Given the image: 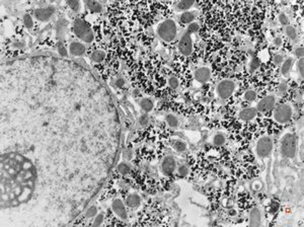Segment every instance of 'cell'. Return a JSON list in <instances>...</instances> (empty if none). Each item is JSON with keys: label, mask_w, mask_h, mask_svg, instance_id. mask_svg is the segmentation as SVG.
Masks as SVG:
<instances>
[{"label": "cell", "mask_w": 304, "mask_h": 227, "mask_svg": "<svg viewBox=\"0 0 304 227\" xmlns=\"http://www.w3.org/2000/svg\"><path fill=\"white\" fill-rule=\"evenodd\" d=\"M199 31V24L196 23H192L191 24H189V27L187 31H189V34H193V33H196V31Z\"/></svg>", "instance_id": "1f68e13d"}, {"label": "cell", "mask_w": 304, "mask_h": 227, "mask_svg": "<svg viewBox=\"0 0 304 227\" xmlns=\"http://www.w3.org/2000/svg\"><path fill=\"white\" fill-rule=\"evenodd\" d=\"M286 35H287L291 40H295L296 37H297V31H296V30L293 27L288 26L286 27Z\"/></svg>", "instance_id": "d4e9b609"}, {"label": "cell", "mask_w": 304, "mask_h": 227, "mask_svg": "<svg viewBox=\"0 0 304 227\" xmlns=\"http://www.w3.org/2000/svg\"><path fill=\"white\" fill-rule=\"evenodd\" d=\"M169 85L171 88H177L178 86V81L176 77H171L169 78Z\"/></svg>", "instance_id": "74e56055"}, {"label": "cell", "mask_w": 304, "mask_h": 227, "mask_svg": "<svg viewBox=\"0 0 304 227\" xmlns=\"http://www.w3.org/2000/svg\"><path fill=\"white\" fill-rule=\"evenodd\" d=\"M73 30L75 35H77L80 40L84 41L85 43H91L94 41V33L90 30V27L87 26L86 23L80 19H76L73 24Z\"/></svg>", "instance_id": "3957f363"}, {"label": "cell", "mask_w": 304, "mask_h": 227, "mask_svg": "<svg viewBox=\"0 0 304 227\" xmlns=\"http://www.w3.org/2000/svg\"><path fill=\"white\" fill-rule=\"evenodd\" d=\"M85 4H86V6L92 12H99L102 10L101 3H98V1H86Z\"/></svg>", "instance_id": "ac0fdd59"}, {"label": "cell", "mask_w": 304, "mask_h": 227, "mask_svg": "<svg viewBox=\"0 0 304 227\" xmlns=\"http://www.w3.org/2000/svg\"><path fill=\"white\" fill-rule=\"evenodd\" d=\"M116 83H117V86L118 87H122L125 84V81H124L123 78H118V80H117Z\"/></svg>", "instance_id": "7bdbcfd3"}, {"label": "cell", "mask_w": 304, "mask_h": 227, "mask_svg": "<svg viewBox=\"0 0 304 227\" xmlns=\"http://www.w3.org/2000/svg\"><path fill=\"white\" fill-rule=\"evenodd\" d=\"M297 150V139L292 133L286 134L281 142V154L286 158L294 157Z\"/></svg>", "instance_id": "6da1fadb"}, {"label": "cell", "mask_w": 304, "mask_h": 227, "mask_svg": "<svg viewBox=\"0 0 304 227\" xmlns=\"http://www.w3.org/2000/svg\"><path fill=\"white\" fill-rule=\"evenodd\" d=\"M292 63H293V60L292 59H287L286 61H284L283 65H282V68H281V72L284 74V75H287L289 73V71L291 70V67H292Z\"/></svg>", "instance_id": "44dd1931"}, {"label": "cell", "mask_w": 304, "mask_h": 227, "mask_svg": "<svg viewBox=\"0 0 304 227\" xmlns=\"http://www.w3.org/2000/svg\"><path fill=\"white\" fill-rule=\"evenodd\" d=\"M273 149V142L269 137H263L256 143V153L260 157L268 156Z\"/></svg>", "instance_id": "5b68a950"}, {"label": "cell", "mask_w": 304, "mask_h": 227, "mask_svg": "<svg viewBox=\"0 0 304 227\" xmlns=\"http://www.w3.org/2000/svg\"><path fill=\"white\" fill-rule=\"evenodd\" d=\"M67 4L70 6V8L74 11H78L80 8V3L78 1H68Z\"/></svg>", "instance_id": "4dcf8cb0"}, {"label": "cell", "mask_w": 304, "mask_h": 227, "mask_svg": "<svg viewBox=\"0 0 304 227\" xmlns=\"http://www.w3.org/2000/svg\"><path fill=\"white\" fill-rule=\"evenodd\" d=\"M118 170L122 175H127V173L130 171V166H129L127 163H121L118 166Z\"/></svg>", "instance_id": "83f0119b"}, {"label": "cell", "mask_w": 304, "mask_h": 227, "mask_svg": "<svg viewBox=\"0 0 304 227\" xmlns=\"http://www.w3.org/2000/svg\"><path fill=\"white\" fill-rule=\"evenodd\" d=\"M194 5V1H180L177 3V9L181 10V11H185V10H188L189 8Z\"/></svg>", "instance_id": "7402d4cb"}, {"label": "cell", "mask_w": 304, "mask_h": 227, "mask_svg": "<svg viewBox=\"0 0 304 227\" xmlns=\"http://www.w3.org/2000/svg\"><path fill=\"white\" fill-rule=\"evenodd\" d=\"M235 84L231 80H223L217 85V93L221 98H227L233 93Z\"/></svg>", "instance_id": "8992f818"}, {"label": "cell", "mask_w": 304, "mask_h": 227, "mask_svg": "<svg viewBox=\"0 0 304 227\" xmlns=\"http://www.w3.org/2000/svg\"><path fill=\"white\" fill-rule=\"evenodd\" d=\"M166 123L169 124V126L174 128V127H177V125H178V120L174 116L169 115V116L166 117Z\"/></svg>", "instance_id": "484cf974"}, {"label": "cell", "mask_w": 304, "mask_h": 227, "mask_svg": "<svg viewBox=\"0 0 304 227\" xmlns=\"http://www.w3.org/2000/svg\"><path fill=\"white\" fill-rule=\"evenodd\" d=\"M23 23L24 24H26V27H28V28H31V27H33V19H31V16L30 15V14H26V15L23 16Z\"/></svg>", "instance_id": "f546056e"}, {"label": "cell", "mask_w": 304, "mask_h": 227, "mask_svg": "<svg viewBox=\"0 0 304 227\" xmlns=\"http://www.w3.org/2000/svg\"><path fill=\"white\" fill-rule=\"evenodd\" d=\"M126 203L128 205V207L130 208H136L138 207L141 203V199L139 197V195L137 194H131L127 197Z\"/></svg>", "instance_id": "2e32d148"}, {"label": "cell", "mask_w": 304, "mask_h": 227, "mask_svg": "<svg viewBox=\"0 0 304 227\" xmlns=\"http://www.w3.org/2000/svg\"><path fill=\"white\" fill-rule=\"evenodd\" d=\"M260 212L257 208L252 209L249 214V225L250 226H260Z\"/></svg>", "instance_id": "9a60e30c"}, {"label": "cell", "mask_w": 304, "mask_h": 227, "mask_svg": "<svg viewBox=\"0 0 304 227\" xmlns=\"http://www.w3.org/2000/svg\"><path fill=\"white\" fill-rule=\"evenodd\" d=\"M282 62H283V56L282 55L274 56V63L276 64V65H280V64H282Z\"/></svg>", "instance_id": "f35d334b"}, {"label": "cell", "mask_w": 304, "mask_h": 227, "mask_svg": "<svg viewBox=\"0 0 304 227\" xmlns=\"http://www.w3.org/2000/svg\"><path fill=\"white\" fill-rule=\"evenodd\" d=\"M177 24L173 20L171 19H166L162 21L159 24L158 28H157V33L158 35L165 42H170L173 41L177 35Z\"/></svg>", "instance_id": "7a4b0ae2"}, {"label": "cell", "mask_w": 304, "mask_h": 227, "mask_svg": "<svg viewBox=\"0 0 304 227\" xmlns=\"http://www.w3.org/2000/svg\"><path fill=\"white\" fill-rule=\"evenodd\" d=\"M213 143H214V145H216V146H221V145H223L225 143V137L222 134L215 135V137H214V139H213Z\"/></svg>", "instance_id": "cb8c5ba5"}, {"label": "cell", "mask_w": 304, "mask_h": 227, "mask_svg": "<svg viewBox=\"0 0 304 227\" xmlns=\"http://www.w3.org/2000/svg\"><path fill=\"white\" fill-rule=\"evenodd\" d=\"M173 147H174V149H176L177 151H178V152H182V151H185V149H187V144H185L184 141L177 140V141L174 142Z\"/></svg>", "instance_id": "603a6c76"}, {"label": "cell", "mask_w": 304, "mask_h": 227, "mask_svg": "<svg viewBox=\"0 0 304 227\" xmlns=\"http://www.w3.org/2000/svg\"><path fill=\"white\" fill-rule=\"evenodd\" d=\"M210 76H211V73H210V70L206 67H201V68L197 69L195 71V78L197 81L201 83H205L207 82L209 79H210Z\"/></svg>", "instance_id": "7c38bea8"}, {"label": "cell", "mask_w": 304, "mask_h": 227, "mask_svg": "<svg viewBox=\"0 0 304 227\" xmlns=\"http://www.w3.org/2000/svg\"><path fill=\"white\" fill-rule=\"evenodd\" d=\"M257 67H259V60H257L256 58H255L252 61V66H250V68H252V70H255L256 69Z\"/></svg>", "instance_id": "b9f144b4"}, {"label": "cell", "mask_w": 304, "mask_h": 227, "mask_svg": "<svg viewBox=\"0 0 304 227\" xmlns=\"http://www.w3.org/2000/svg\"><path fill=\"white\" fill-rule=\"evenodd\" d=\"M96 214H98V208H96L95 206H91V207H89V208L87 209L86 213H85L86 217H88V218L94 217V216H95Z\"/></svg>", "instance_id": "f1b7e54d"}, {"label": "cell", "mask_w": 304, "mask_h": 227, "mask_svg": "<svg viewBox=\"0 0 304 227\" xmlns=\"http://www.w3.org/2000/svg\"><path fill=\"white\" fill-rule=\"evenodd\" d=\"M112 208H113L114 212L116 213V215L118 217H120L122 220H126L128 218V213H127L126 208H125V205L120 199L114 200Z\"/></svg>", "instance_id": "ba28073f"}, {"label": "cell", "mask_w": 304, "mask_h": 227, "mask_svg": "<svg viewBox=\"0 0 304 227\" xmlns=\"http://www.w3.org/2000/svg\"><path fill=\"white\" fill-rule=\"evenodd\" d=\"M195 16L192 12L185 11L181 15V21L182 23H192V21L194 20Z\"/></svg>", "instance_id": "ffe728a7"}, {"label": "cell", "mask_w": 304, "mask_h": 227, "mask_svg": "<svg viewBox=\"0 0 304 227\" xmlns=\"http://www.w3.org/2000/svg\"><path fill=\"white\" fill-rule=\"evenodd\" d=\"M139 122H140V125L141 126H146V125H147L148 122H149V118H148L147 114H144V115H142L140 117V119H139Z\"/></svg>", "instance_id": "836d02e7"}, {"label": "cell", "mask_w": 304, "mask_h": 227, "mask_svg": "<svg viewBox=\"0 0 304 227\" xmlns=\"http://www.w3.org/2000/svg\"><path fill=\"white\" fill-rule=\"evenodd\" d=\"M295 55L297 56V57H300V58H302V57H303V48L302 47L296 48V50H295Z\"/></svg>", "instance_id": "60d3db41"}, {"label": "cell", "mask_w": 304, "mask_h": 227, "mask_svg": "<svg viewBox=\"0 0 304 227\" xmlns=\"http://www.w3.org/2000/svg\"><path fill=\"white\" fill-rule=\"evenodd\" d=\"M256 98V92L255 90H248L244 93V99L248 101H252Z\"/></svg>", "instance_id": "4316f807"}, {"label": "cell", "mask_w": 304, "mask_h": 227, "mask_svg": "<svg viewBox=\"0 0 304 227\" xmlns=\"http://www.w3.org/2000/svg\"><path fill=\"white\" fill-rule=\"evenodd\" d=\"M256 109H253V108H248V109H242V111L239 113V118H240L242 121H245V122H248V121H250V120H252L256 116Z\"/></svg>", "instance_id": "5bb4252c"}, {"label": "cell", "mask_w": 304, "mask_h": 227, "mask_svg": "<svg viewBox=\"0 0 304 227\" xmlns=\"http://www.w3.org/2000/svg\"><path fill=\"white\" fill-rule=\"evenodd\" d=\"M69 50H70L71 55L79 57V56L84 55L85 46L83 44H81V43H79V42H73V43H71L70 44Z\"/></svg>", "instance_id": "4fadbf2b"}, {"label": "cell", "mask_w": 304, "mask_h": 227, "mask_svg": "<svg viewBox=\"0 0 304 227\" xmlns=\"http://www.w3.org/2000/svg\"><path fill=\"white\" fill-rule=\"evenodd\" d=\"M140 106L144 112L149 113L153 109V102L149 98H143L140 101Z\"/></svg>", "instance_id": "e0dca14e"}, {"label": "cell", "mask_w": 304, "mask_h": 227, "mask_svg": "<svg viewBox=\"0 0 304 227\" xmlns=\"http://www.w3.org/2000/svg\"><path fill=\"white\" fill-rule=\"evenodd\" d=\"M191 35L192 34H189V31L185 33L180 40V43H178V50L184 56L191 55L193 51V41Z\"/></svg>", "instance_id": "52a82bcc"}, {"label": "cell", "mask_w": 304, "mask_h": 227, "mask_svg": "<svg viewBox=\"0 0 304 227\" xmlns=\"http://www.w3.org/2000/svg\"><path fill=\"white\" fill-rule=\"evenodd\" d=\"M105 57H106V53L103 52V51H101V50H98V51H94V53H92V55H91L92 60H94V62H98V63L103 61Z\"/></svg>", "instance_id": "d6986e66"}, {"label": "cell", "mask_w": 304, "mask_h": 227, "mask_svg": "<svg viewBox=\"0 0 304 227\" xmlns=\"http://www.w3.org/2000/svg\"><path fill=\"white\" fill-rule=\"evenodd\" d=\"M161 169L163 173H165L166 175H170L176 170V160L173 159V157L166 156L162 161Z\"/></svg>", "instance_id": "30bf717a"}, {"label": "cell", "mask_w": 304, "mask_h": 227, "mask_svg": "<svg viewBox=\"0 0 304 227\" xmlns=\"http://www.w3.org/2000/svg\"><path fill=\"white\" fill-rule=\"evenodd\" d=\"M54 13V8L53 7H46V8H38L35 10V19L42 21L48 20L50 17Z\"/></svg>", "instance_id": "8fae6325"}, {"label": "cell", "mask_w": 304, "mask_h": 227, "mask_svg": "<svg viewBox=\"0 0 304 227\" xmlns=\"http://www.w3.org/2000/svg\"><path fill=\"white\" fill-rule=\"evenodd\" d=\"M103 222V214H98L95 216V219L94 221V226H99L102 225V223Z\"/></svg>", "instance_id": "d6a6232c"}, {"label": "cell", "mask_w": 304, "mask_h": 227, "mask_svg": "<svg viewBox=\"0 0 304 227\" xmlns=\"http://www.w3.org/2000/svg\"><path fill=\"white\" fill-rule=\"evenodd\" d=\"M286 89H287V86H286V84L285 83H282L280 85V91H285Z\"/></svg>", "instance_id": "f6af8a7d"}, {"label": "cell", "mask_w": 304, "mask_h": 227, "mask_svg": "<svg viewBox=\"0 0 304 227\" xmlns=\"http://www.w3.org/2000/svg\"><path fill=\"white\" fill-rule=\"evenodd\" d=\"M297 68L299 70L300 75L303 76V58H300V60L297 63Z\"/></svg>", "instance_id": "ab89813d"}, {"label": "cell", "mask_w": 304, "mask_h": 227, "mask_svg": "<svg viewBox=\"0 0 304 227\" xmlns=\"http://www.w3.org/2000/svg\"><path fill=\"white\" fill-rule=\"evenodd\" d=\"M229 214H230V215H235V214H236V212H235L234 210H230Z\"/></svg>", "instance_id": "bcb514c9"}, {"label": "cell", "mask_w": 304, "mask_h": 227, "mask_svg": "<svg viewBox=\"0 0 304 227\" xmlns=\"http://www.w3.org/2000/svg\"><path fill=\"white\" fill-rule=\"evenodd\" d=\"M279 20H280V23L282 24H288L289 23V19H288V17L285 15L284 13H281L280 15H279Z\"/></svg>", "instance_id": "8d00e7d4"}, {"label": "cell", "mask_w": 304, "mask_h": 227, "mask_svg": "<svg viewBox=\"0 0 304 227\" xmlns=\"http://www.w3.org/2000/svg\"><path fill=\"white\" fill-rule=\"evenodd\" d=\"M275 120L278 123L284 124L287 123L291 120L292 118V109L290 105H280L277 106V109H275L274 113Z\"/></svg>", "instance_id": "277c9868"}, {"label": "cell", "mask_w": 304, "mask_h": 227, "mask_svg": "<svg viewBox=\"0 0 304 227\" xmlns=\"http://www.w3.org/2000/svg\"><path fill=\"white\" fill-rule=\"evenodd\" d=\"M58 51H59V54H60L61 56H63V57H66V56H67V51H66V49H65V47H64V45H63L61 42L58 44Z\"/></svg>", "instance_id": "e575fe53"}, {"label": "cell", "mask_w": 304, "mask_h": 227, "mask_svg": "<svg viewBox=\"0 0 304 227\" xmlns=\"http://www.w3.org/2000/svg\"><path fill=\"white\" fill-rule=\"evenodd\" d=\"M274 44L276 46H280L282 44V39L281 38H276L274 40Z\"/></svg>", "instance_id": "ee69618b"}, {"label": "cell", "mask_w": 304, "mask_h": 227, "mask_svg": "<svg viewBox=\"0 0 304 227\" xmlns=\"http://www.w3.org/2000/svg\"><path fill=\"white\" fill-rule=\"evenodd\" d=\"M177 171H178V173H180V175L185 176V175H188L189 169H188V167H187V166H185V165H181L180 167H178Z\"/></svg>", "instance_id": "d590c367"}, {"label": "cell", "mask_w": 304, "mask_h": 227, "mask_svg": "<svg viewBox=\"0 0 304 227\" xmlns=\"http://www.w3.org/2000/svg\"><path fill=\"white\" fill-rule=\"evenodd\" d=\"M275 102H276L275 97H273V95H268V97H264L262 101L257 104V111L259 112L270 111V109L275 105Z\"/></svg>", "instance_id": "9c48e42d"}]
</instances>
